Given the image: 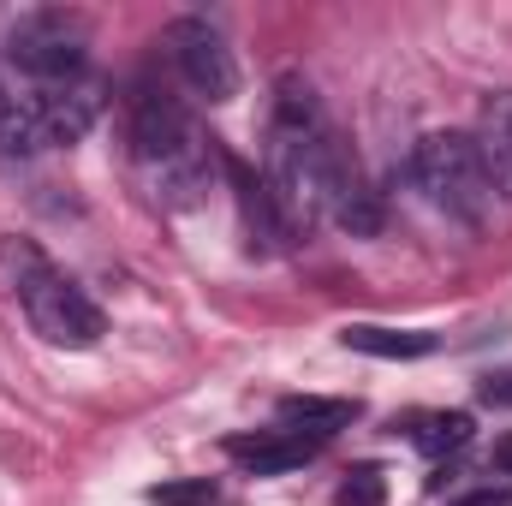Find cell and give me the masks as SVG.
<instances>
[{"instance_id":"obj_1","label":"cell","mask_w":512,"mask_h":506,"mask_svg":"<svg viewBox=\"0 0 512 506\" xmlns=\"http://www.w3.org/2000/svg\"><path fill=\"white\" fill-rule=\"evenodd\" d=\"M221 149L203 143L197 120L179 108L173 90L161 84H137L131 96V161L149 185V197L161 209H197L209 191V161Z\"/></svg>"},{"instance_id":"obj_2","label":"cell","mask_w":512,"mask_h":506,"mask_svg":"<svg viewBox=\"0 0 512 506\" xmlns=\"http://www.w3.org/2000/svg\"><path fill=\"white\" fill-rule=\"evenodd\" d=\"M0 262L12 268V286H18V304H24V316H30V328L48 340V346H66V352H90L102 334H108V316H102V304L78 286V280H66L54 262L42 251H30V245H0Z\"/></svg>"},{"instance_id":"obj_3","label":"cell","mask_w":512,"mask_h":506,"mask_svg":"<svg viewBox=\"0 0 512 506\" xmlns=\"http://www.w3.org/2000/svg\"><path fill=\"white\" fill-rule=\"evenodd\" d=\"M411 173H417L423 197H429L441 215L465 221V227H477V221L489 215V203H495V185H489V173H483L477 137H465V131H429V137H417Z\"/></svg>"},{"instance_id":"obj_4","label":"cell","mask_w":512,"mask_h":506,"mask_svg":"<svg viewBox=\"0 0 512 506\" xmlns=\"http://www.w3.org/2000/svg\"><path fill=\"white\" fill-rule=\"evenodd\" d=\"M6 54L42 84H72L90 60V36L72 12H24L6 36Z\"/></svg>"},{"instance_id":"obj_5","label":"cell","mask_w":512,"mask_h":506,"mask_svg":"<svg viewBox=\"0 0 512 506\" xmlns=\"http://www.w3.org/2000/svg\"><path fill=\"white\" fill-rule=\"evenodd\" d=\"M167 54H173L179 78L191 84L197 102L227 108V102L239 96V60H233L227 36H221L209 18H173V24H167Z\"/></svg>"},{"instance_id":"obj_6","label":"cell","mask_w":512,"mask_h":506,"mask_svg":"<svg viewBox=\"0 0 512 506\" xmlns=\"http://www.w3.org/2000/svg\"><path fill=\"white\" fill-rule=\"evenodd\" d=\"M221 173H227V185H233V197H239V215H245V239H251V251L256 256H280L286 245H292V233H286V221H280V209H274L268 173H256L239 149H221Z\"/></svg>"},{"instance_id":"obj_7","label":"cell","mask_w":512,"mask_h":506,"mask_svg":"<svg viewBox=\"0 0 512 506\" xmlns=\"http://www.w3.org/2000/svg\"><path fill=\"white\" fill-rule=\"evenodd\" d=\"M30 108H36V126H42V149H66V143H78L84 131L96 126L102 96L90 84H78V78L72 84H36Z\"/></svg>"},{"instance_id":"obj_8","label":"cell","mask_w":512,"mask_h":506,"mask_svg":"<svg viewBox=\"0 0 512 506\" xmlns=\"http://www.w3.org/2000/svg\"><path fill=\"white\" fill-rule=\"evenodd\" d=\"M328 221L340 233H352V239H376L382 233V197L364 185V173H358V161L346 149L334 155V173H328Z\"/></svg>"},{"instance_id":"obj_9","label":"cell","mask_w":512,"mask_h":506,"mask_svg":"<svg viewBox=\"0 0 512 506\" xmlns=\"http://www.w3.org/2000/svg\"><path fill=\"white\" fill-rule=\"evenodd\" d=\"M227 447V459H239L245 471L256 477H286V471H298V465H310V441L304 435H286V429H256V435H227L221 441Z\"/></svg>"},{"instance_id":"obj_10","label":"cell","mask_w":512,"mask_h":506,"mask_svg":"<svg viewBox=\"0 0 512 506\" xmlns=\"http://www.w3.org/2000/svg\"><path fill=\"white\" fill-rule=\"evenodd\" d=\"M477 155H483L489 185L512 203V96H489L483 102V114H477Z\"/></svg>"},{"instance_id":"obj_11","label":"cell","mask_w":512,"mask_h":506,"mask_svg":"<svg viewBox=\"0 0 512 506\" xmlns=\"http://www.w3.org/2000/svg\"><path fill=\"white\" fill-rule=\"evenodd\" d=\"M274 417H280V429H286V435H298V429H310V435L322 441V435H340V429H352V417H358V399H322V393H286V399L274 405Z\"/></svg>"},{"instance_id":"obj_12","label":"cell","mask_w":512,"mask_h":506,"mask_svg":"<svg viewBox=\"0 0 512 506\" xmlns=\"http://www.w3.org/2000/svg\"><path fill=\"white\" fill-rule=\"evenodd\" d=\"M36 149H42V126H36L30 90H12L0 78V161H24Z\"/></svg>"},{"instance_id":"obj_13","label":"cell","mask_w":512,"mask_h":506,"mask_svg":"<svg viewBox=\"0 0 512 506\" xmlns=\"http://www.w3.org/2000/svg\"><path fill=\"white\" fill-rule=\"evenodd\" d=\"M340 340L352 352H364V358H429L441 346L435 334H417V328H370V322H352Z\"/></svg>"},{"instance_id":"obj_14","label":"cell","mask_w":512,"mask_h":506,"mask_svg":"<svg viewBox=\"0 0 512 506\" xmlns=\"http://www.w3.org/2000/svg\"><path fill=\"white\" fill-rule=\"evenodd\" d=\"M471 429H477L471 411H429V417L411 423V447L429 453V459H441V453H459L471 441Z\"/></svg>"},{"instance_id":"obj_15","label":"cell","mask_w":512,"mask_h":506,"mask_svg":"<svg viewBox=\"0 0 512 506\" xmlns=\"http://www.w3.org/2000/svg\"><path fill=\"white\" fill-rule=\"evenodd\" d=\"M143 501L149 506H209L215 501V483L209 477H173V483H149Z\"/></svg>"},{"instance_id":"obj_16","label":"cell","mask_w":512,"mask_h":506,"mask_svg":"<svg viewBox=\"0 0 512 506\" xmlns=\"http://www.w3.org/2000/svg\"><path fill=\"white\" fill-rule=\"evenodd\" d=\"M334 506H387V477L376 471V465H358V471L340 483Z\"/></svg>"},{"instance_id":"obj_17","label":"cell","mask_w":512,"mask_h":506,"mask_svg":"<svg viewBox=\"0 0 512 506\" xmlns=\"http://www.w3.org/2000/svg\"><path fill=\"white\" fill-rule=\"evenodd\" d=\"M447 506H512V489H477L465 501H447Z\"/></svg>"},{"instance_id":"obj_18","label":"cell","mask_w":512,"mask_h":506,"mask_svg":"<svg viewBox=\"0 0 512 506\" xmlns=\"http://www.w3.org/2000/svg\"><path fill=\"white\" fill-rule=\"evenodd\" d=\"M483 399H489V405H512V376L483 381Z\"/></svg>"},{"instance_id":"obj_19","label":"cell","mask_w":512,"mask_h":506,"mask_svg":"<svg viewBox=\"0 0 512 506\" xmlns=\"http://www.w3.org/2000/svg\"><path fill=\"white\" fill-rule=\"evenodd\" d=\"M489 465H495L501 477H512V435H501V441H495V453H489Z\"/></svg>"}]
</instances>
